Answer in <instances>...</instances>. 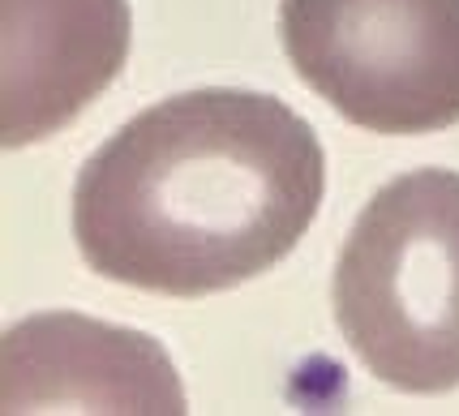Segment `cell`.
<instances>
[{
  "label": "cell",
  "instance_id": "obj_1",
  "mask_svg": "<svg viewBox=\"0 0 459 416\" xmlns=\"http://www.w3.org/2000/svg\"><path fill=\"white\" fill-rule=\"evenodd\" d=\"M326 155L258 91H185L125 120L74 185V237L103 279L163 297L271 271L318 219Z\"/></svg>",
  "mask_w": 459,
  "mask_h": 416
},
{
  "label": "cell",
  "instance_id": "obj_2",
  "mask_svg": "<svg viewBox=\"0 0 459 416\" xmlns=\"http://www.w3.org/2000/svg\"><path fill=\"white\" fill-rule=\"evenodd\" d=\"M335 322L369 374L408 395L459 386V172L417 168L382 185L352 223Z\"/></svg>",
  "mask_w": 459,
  "mask_h": 416
},
{
  "label": "cell",
  "instance_id": "obj_3",
  "mask_svg": "<svg viewBox=\"0 0 459 416\" xmlns=\"http://www.w3.org/2000/svg\"><path fill=\"white\" fill-rule=\"evenodd\" d=\"M280 35L297 78L360 129L459 120V0H283Z\"/></svg>",
  "mask_w": 459,
  "mask_h": 416
},
{
  "label": "cell",
  "instance_id": "obj_4",
  "mask_svg": "<svg viewBox=\"0 0 459 416\" xmlns=\"http://www.w3.org/2000/svg\"><path fill=\"white\" fill-rule=\"evenodd\" d=\"M129 56V0H4V146L52 138Z\"/></svg>",
  "mask_w": 459,
  "mask_h": 416
}]
</instances>
